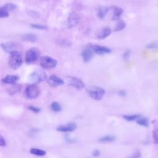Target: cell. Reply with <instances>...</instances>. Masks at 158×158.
Listing matches in <instances>:
<instances>
[{
	"mask_svg": "<svg viewBox=\"0 0 158 158\" xmlns=\"http://www.w3.org/2000/svg\"><path fill=\"white\" fill-rule=\"evenodd\" d=\"M141 115H138V114H134V115H123V118L127 120V121H133V120H136L138 118H139Z\"/></svg>",
	"mask_w": 158,
	"mask_h": 158,
	"instance_id": "obj_26",
	"label": "cell"
},
{
	"mask_svg": "<svg viewBox=\"0 0 158 158\" xmlns=\"http://www.w3.org/2000/svg\"><path fill=\"white\" fill-rule=\"evenodd\" d=\"M18 44L16 42L13 41H8L1 43L2 49L6 52L11 53L12 52L17 51L18 49Z\"/></svg>",
	"mask_w": 158,
	"mask_h": 158,
	"instance_id": "obj_10",
	"label": "cell"
},
{
	"mask_svg": "<svg viewBox=\"0 0 158 158\" xmlns=\"http://www.w3.org/2000/svg\"><path fill=\"white\" fill-rule=\"evenodd\" d=\"M94 52L93 51L90 44L86 46L81 52V56L84 62L88 63L91 60L94 56Z\"/></svg>",
	"mask_w": 158,
	"mask_h": 158,
	"instance_id": "obj_8",
	"label": "cell"
},
{
	"mask_svg": "<svg viewBox=\"0 0 158 158\" xmlns=\"http://www.w3.org/2000/svg\"><path fill=\"white\" fill-rule=\"evenodd\" d=\"M29 79L33 84H37L43 81L47 80L48 77L46 73L42 69H36L30 73Z\"/></svg>",
	"mask_w": 158,
	"mask_h": 158,
	"instance_id": "obj_2",
	"label": "cell"
},
{
	"mask_svg": "<svg viewBox=\"0 0 158 158\" xmlns=\"http://www.w3.org/2000/svg\"><path fill=\"white\" fill-rule=\"evenodd\" d=\"M77 128V125L75 123L70 122L66 125H59L56 128V130L60 132H71L74 131Z\"/></svg>",
	"mask_w": 158,
	"mask_h": 158,
	"instance_id": "obj_13",
	"label": "cell"
},
{
	"mask_svg": "<svg viewBox=\"0 0 158 158\" xmlns=\"http://www.w3.org/2000/svg\"><path fill=\"white\" fill-rule=\"evenodd\" d=\"M152 136H153L154 143L156 144H158V130L157 129H154L153 130Z\"/></svg>",
	"mask_w": 158,
	"mask_h": 158,
	"instance_id": "obj_30",
	"label": "cell"
},
{
	"mask_svg": "<svg viewBox=\"0 0 158 158\" xmlns=\"http://www.w3.org/2000/svg\"><path fill=\"white\" fill-rule=\"evenodd\" d=\"M40 64L44 69H51L57 65V60L50 56H44L40 58Z\"/></svg>",
	"mask_w": 158,
	"mask_h": 158,
	"instance_id": "obj_5",
	"label": "cell"
},
{
	"mask_svg": "<svg viewBox=\"0 0 158 158\" xmlns=\"http://www.w3.org/2000/svg\"><path fill=\"white\" fill-rule=\"evenodd\" d=\"M126 91L125 90H120L119 91V94L121 96H126Z\"/></svg>",
	"mask_w": 158,
	"mask_h": 158,
	"instance_id": "obj_36",
	"label": "cell"
},
{
	"mask_svg": "<svg viewBox=\"0 0 158 158\" xmlns=\"http://www.w3.org/2000/svg\"><path fill=\"white\" fill-rule=\"evenodd\" d=\"M4 6L9 11L14 10L16 9L17 7V5H15V4H13V3H7V4H4Z\"/></svg>",
	"mask_w": 158,
	"mask_h": 158,
	"instance_id": "obj_28",
	"label": "cell"
},
{
	"mask_svg": "<svg viewBox=\"0 0 158 158\" xmlns=\"http://www.w3.org/2000/svg\"><path fill=\"white\" fill-rule=\"evenodd\" d=\"M130 51L129 50L125 51L123 54V58L125 60H128L130 57Z\"/></svg>",
	"mask_w": 158,
	"mask_h": 158,
	"instance_id": "obj_33",
	"label": "cell"
},
{
	"mask_svg": "<svg viewBox=\"0 0 158 158\" xmlns=\"http://www.w3.org/2000/svg\"><path fill=\"white\" fill-rule=\"evenodd\" d=\"M108 11H109V7H107L105 6H100L98 8L97 10V16L98 18L102 19H104L107 14L108 13Z\"/></svg>",
	"mask_w": 158,
	"mask_h": 158,
	"instance_id": "obj_18",
	"label": "cell"
},
{
	"mask_svg": "<svg viewBox=\"0 0 158 158\" xmlns=\"http://www.w3.org/2000/svg\"><path fill=\"white\" fill-rule=\"evenodd\" d=\"M6 145V141L2 135L0 136V146H5Z\"/></svg>",
	"mask_w": 158,
	"mask_h": 158,
	"instance_id": "obj_34",
	"label": "cell"
},
{
	"mask_svg": "<svg viewBox=\"0 0 158 158\" xmlns=\"http://www.w3.org/2000/svg\"><path fill=\"white\" fill-rule=\"evenodd\" d=\"M115 137L112 135H106L99 138L98 141L100 143H111L115 141Z\"/></svg>",
	"mask_w": 158,
	"mask_h": 158,
	"instance_id": "obj_21",
	"label": "cell"
},
{
	"mask_svg": "<svg viewBox=\"0 0 158 158\" xmlns=\"http://www.w3.org/2000/svg\"><path fill=\"white\" fill-rule=\"evenodd\" d=\"M99 154H100V152L98 149L94 150L93 152V154H92L93 156H94V157H98V156H99Z\"/></svg>",
	"mask_w": 158,
	"mask_h": 158,
	"instance_id": "obj_35",
	"label": "cell"
},
{
	"mask_svg": "<svg viewBox=\"0 0 158 158\" xmlns=\"http://www.w3.org/2000/svg\"><path fill=\"white\" fill-rule=\"evenodd\" d=\"M146 48L148 49H156L158 48V44L157 43H151L146 46Z\"/></svg>",
	"mask_w": 158,
	"mask_h": 158,
	"instance_id": "obj_31",
	"label": "cell"
},
{
	"mask_svg": "<svg viewBox=\"0 0 158 158\" xmlns=\"http://www.w3.org/2000/svg\"><path fill=\"white\" fill-rule=\"evenodd\" d=\"M126 27V23L122 20H117L116 22V24L114 27V31L117 32V31H120L122 30H123Z\"/></svg>",
	"mask_w": 158,
	"mask_h": 158,
	"instance_id": "obj_20",
	"label": "cell"
},
{
	"mask_svg": "<svg viewBox=\"0 0 158 158\" xmlns=\"http://www.w3.org/2000/svg\"><path fill=\"white\" fill-rule=\"evenodd\" d=\"M109 11L112 14V19L114 20H119L120 17L123 12V10L121 7L115 6L110 7Z\"/></svg>",
	"mask_w": 158,
	"mask_h": 158,
	"instance_id": "obj_12",
	"label": "cell"
},
{
	"mask_svg": "<svg viewBox=\"0 0 158 158\" xmlns=\"http://www.w3.org/2000/svg\"><path fill=\"white\" fill-rule=\"evenodd\" d=\"M30 152L31 154L33 155L38 156H45L46 154V152L43 149H38V148H31L30 150Z\"/></svg>",
	"mask_w": 158,
	"mask_h": 158,
	"instance_id": "obj_22",
	"label": "cell"
},
{
	"mask_svg": "<svg viewBox=\"0 0 158 158\" xmlns=\"http://www.w3.org/2000/svg\"><path fill=\"white\" fill-rule=\"evenodd\" d=\"M69 85L78 90H81L85 86V85L83 81L77 77H69Z\"/></svg>",
	"mask_w": 158,
	"mask_h": 158,
	"instance_id": "obj_9",
	"label": "cell"
},
{
	"mask_svg": "<svg viewBox=\"0 0 158 158\" xmlns=\"http://www.w3.org/2000/svg\"><path fill=\"white\" fill-rule=\"evenodd\" d=\"M112 33V30L110 28L106 27L101 30H99L97 34H96V37L99 40H104L106 38L107 36H109Z\"/></svg>",
	"mask_w": 158,
	"mask_h": 158,
	"instance_id": "obj_15",
	"label": "cell"
},
{
	"mask_svg": "<svg viewBox=\"0 0 158 158\" xmlns=\"http://www.w3.org/2000/svg\"><path fill=\"white\" fill-rule=\"evenodd\" d=\"M7 63L9 67L13 70H17L20 67L23 63L22 56L19 51L12 52L9 54Z\"/></svg>",
	"mask_w": 158,
	"mask_h": 158,
	"instance_id": "obj_1",
	"label": "cell"
},
{
	"mask_svg": "<svg viewBox=\"0 0 158 158\" xmlns=\"http://www.w3.org/2000/svg\"><path fill=\"white\" fill-rule=\"evenodd\" d=\"M136 123L143 127H148L149 126V121L148 119L146 117H143L140 116L139 118H138L136 120Z\"/></svg>",
	"mask_w": 158,
	"mask_h": 158,
	"instance_id": "obj_23",
	"label": "cell"
},
{
	"mask_svg": "<svg viewBox=\"0 0 158 158\" xmlns=\"http://www.w3.org/2000/svg\"><path fill=\"white\" fill-rule=\"evenodd\" d=\"M28 109L34 113H39L41 110L40 108L36 106H28Z\"/></svg>",
	"mask_w": 158,
	"mask_h": 158,
	"instance_id": "obj_29",
	"label": "cell"
},
{
	"mask_svg": "<svg viewBox=\"0 0 158 158\" xmlns=\"http://www.w3.org/2000/svg\"><path fill=\"white\" fill-rule=\"evenodd\" d=\"M87 91L90 98L96 101L101 100L106 93V91L104 89H103L101 87L96 86H91L88 88Z\"/></svg>",
	"mask_w": 158,
	"mask_h": 158,
	"instance_id": "obj_3",
	"label": "cell"
},
{
	"mask_svg": "<svg viewBox=\"0 0 158 158\" xmlns=\"http://www.w3.org/2000/svg\"><path fill=\"white\" fill-rule=\"evenodd\" d=\"M20 77L17 75H7L2 79V82L5 84L13 85L19 80Z\"/></svg>",
	"mask_w": 158,
	"mask_h": 158,
	"instance_id": "obj_16",
	"label": "cell"
},
{
	"mask_svg": "<svg viewBox=\"0 0 158 158\" xmlns=\"http://www.w3.org/2000/svg\"><path fill=\"white\" fill-rule=\"evenodd\" d=\"M51 109L54 112H59V111L61 110L62 107H61L60 104L59 102H57L56 101H54V102H52L51 103Z\"/></svg>",
	"mask_w": 158,
	"mask_h": 158,
	"instance_id": "obj_24",
	"label": "cell"
},
{
	"mask_svg": "<svg viewBox=\"0 0 158 158\" xmlns=\"http://www.w3.org/2000/svg\"><path fill=\"white\" fill-rule=\"evenodd\" d=\"M21 85L18 84H13L12 86L8 89V93L9 95H14L19 93L21 90Z\"/></svg>",
	"mask_w": 158,
	"mask_h": 158,
	"instance_id": "obj_19",
	"label": "cell"
},
{
	"mask_svg": "<svg viewBox=\"0 0 158 158\" xmlns=\"http://www.w3.org/2000/svg\"><path fill=\"white\" fill-rule=\"evenodd\" d=\"M47 83L52 87H57L64 85V81L56 75H51L48 78Z\"/></svg>",
	"mask_w": 158,
	"mask_h": 158,
	"instance_id": "obj_11",
	"label": "cell"
},
{
	"mask_svg": "<svg viewBox=\"0 0 158 158\" xmlns=\"http://www.w3.org/2000/svg\"><path fill=\"white\" fill-rule=\"evenodd\" d=\"M91 48L94 52V53L99 55H104L109 54L112 52V49L107 46L97 45V44H91Z\"/></svg>",
	"mask_w": 158,
	"mask_h": 158,
	"instance_id": "obj_7",
	"label": "cell"
},
{
	"mask_svg": "<svg viewBox=\"0 0 158 158\" xmlns=\"http://www.w3.org/2000/svg\"><path fill=\"white\" fill-rule=\"evenodd\" d=\"M31 27L34 29L40 30H48V27L41 24H36V23H32L31 24Z\"/></svg>",
	"mask_w": 158,
	"mask_h": 158,
	"instance_id": "obj_27",
	"label": "cell"
},
{
	"mask_svg": "<svg viewBox=\"0 0 158 158\" xmlns=\"http://www.w3.org/2000/svg\"><path fill=\"white\" fill-rule=\"evenodd\" d=\"M9 11L3 6L0 8V17L1 18H7L9 16Z\"/></svg>",
	"mask_w": 158,
	"mask_h": 158,
	"instance_id": "obj_25",
	"label": "cell"
},
{
	"mask_svg": "<svg viewBox=\"0 0 158 158\" xmlns=\"http://www.w3.org/2000/svg\"><path fill=\"white\" fill-rule=\"evenodd\" d=\"M40 89L36 84H30L25 88L24 94L25 97L29 99L37 98L40 94Z\"/></svg>",
	"mask_w": 158,
	"mask_h": 158,
	"instance_id": "obj_4",
	"label": "cell"
},
{
	"mask_svg": "<svg viewBox=\"0 0 158 158\" xmlns=\"http://www.w3.org/2000/svg\"><path fill=\"white\" fill-rule=\"evenodd\" d=\"M40 57V52L37 48H31L28 49L25 54V60L28 64H31L36 62Z\"/></svg>",
	"mask_w": 158,
	"mask_h": 158,
	"instance_id": "obj_6",
	"label": "cell"
},
{
	"mask_svg": "<svg viewBox=\"0 0 158 158\" xmlns=\"http://www.w3.org/2000/svg\"><path fill=\"white\" fill-rule=\"evenodd\" d=\"M78 22H79L78 15L75 12L70 13V14L69 15L68 19H67L68 28H72V27L76 26L78 24Z\"/></svg>",
	"mask_w": 158,
	"mask_h": 158,
	"instance_id": "obj_14",
	"label": "cell"
},
{
	"mask_svg": "<svg viewBox=\"0 0 158 158\" xmlns=\"http://www.w3.org/2000/svg\"><path fill=\"white\" fill-rule=\"evenodd\" d=\"M21 39L23 41H28V42H31V43H35L38 40V37L35 34L26 33V34H23V35H22Z\"/></svg>",
	"mask_w": 158,
	"mask_h": 158,
	"instance_id": "obj_17",
	"label": "cell"
},
{
	"mask_svg": "<svg viewBox=\"0 0 158 158\" xmlns=\"http://www.w3.org/2000/svg\"><path fill=\"white\" fill-rule=\"evenodd\" d=\"M141 156V152L139 151H135L133 154H131L130 156H129L128 158H140Z\"/></svg>",
	"mask_w": 158,
	"mask_h": 158,
	"instance_id": "obj_32",
	"label": "cell"
}]
</instances>
